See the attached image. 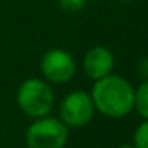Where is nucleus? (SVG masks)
Listing matches in <instances>:
<instances>
[{"label": "nucleus", "mask_w": 148, "mask_h": 148, "mask_svg": "<svg viewBox=\"0 0 148 148\" xmlns=\"http://www.w3.org/2000/svg\"><path fill=\"white\" fill-rule=\"evenodd\" d=\"M16 103L24 115L30 118L46 116L54 107V92L46 81L27 78L16 91Z\"/></svg>", "instance_id": "obj_2"}, {"label": "nucleus", "mask_w": 148, "mask_h": 148, "mask_svg": "<svg viewBox=\"0 0 148 148\" xmlns=\"http://www.w3.org/2000/svg\"><path fill=\"white\" fill-rule=\"evenodd\" d=\"M134 145L135 148H148V119L137 126L134 132Z\"/></svg>", "instance_id": "obj_8"}, {"label": "nucleus", "mask_w": 148, "mask_h": 148, "mask_svg": "<svg viewBox=\"0 0 148 148\" xmlns=\"http://www.w3.org/2000/svg\"><path fill=\"white\" fill-rule=\"evenodd\" d=\"M59 5L64 11L77 13V11L83 10V7L86 5V0H59Z\"/></svg>", "instance_id": "obj_9"}, {"label": "nucleus", "mask_w": 148, "mask_h": 148, "mask_svg": "<svg viewBox=\"0 0 148 148\" xmlns=\"http://www.w3.org/2000/svg\"><path fill=\"white\" fill-rule=\"evenodd\" d=\"M40 70L45 80H48L49 83L64 84L73 78L77 72V64H75L73 56L69 51L61 48H53L42 56Z\"/></svg>", "instance_id": "obj_5"}, {"label": "nucleus", "mask_w": 148, "mask_h": 148, "mask_svg": "<svg viewBox=\"0 0 148 148\" xmlns=\"http://www.w3.org/2000/svg\"><path fill=\"white\" fill-rule=\"evenodd\" d=\"M91 99L97 112L108 118H124L134 110V88L126 78L107 75L94 81Z\"/></svg>", "instance_id": "obj_1"}, {"label": "nucleus", "mask_w": 148, "mask_h": 148, "mask_svg": "<svg viewBox=\"0 0 148 148\" xmlns=\"http://www.w3.org/2000/svg\"><path fill=\"white\" fill-rule=\"evenodd\" d=\"M137 75L142 80H148V58H142L137 62Z\"/></svg>", "instance_id": "obj_10"}, {"label": "nucleus", "mask_w": 148, "mask_h": 148, "mask_svg": "<svg viewBox=\"0 0 148 148\" xmlns=\"http://www.w3.org/2000/svg\"><path fill=\"white\" fill-rule=\"evenodd\" d=\"M121 2H131V0H121Z\"/></svg>", "instance_id": "obj_12"}, {"label": "nucleus", "mask_w": 148, "mask_h": 148, "mask_svg": "<svg viewBox=\"0 0 148 148\" xmlns=\"http://www.w3.org/2000/svg\"><path fill=\"white\" fill-rule=\"evenodd\" d=\"M96 107L91 94L84 91H72L59 105V119L67 127H83L92 119Z\"/></svg>", "instance_id": "obj_4"}, {"label": "nucleus", "mask_w": 148, "mask_h": 148, "mask_svg": "<svg viewBox=\"0 0 148 148\" xmlns=\"http://www.w3.org/2000/svg\"><path fill=\"white\" fill-rule=\"evenodd\" d=\"M69 140V127L58 118H37L26 131L29 148H64Z\"/></svg>", "instance_id": "obj_3"}, {"label": "nucleus", "mask_w": 148, "mask_h": 148, "mask_svg": "<svg viewBox=\"0 0 148 148\" xmlns=\"http://www.w3.org/2000/svg\"><path fill=\"white\" fill-rule=\"evenodd\" d=\"M134 108L143 119H148V80H143L134 89Z\"/></svg>", "instance_id": "obj_7"}, {"label": "nucleus", "mask_w": 148, "mask_h": 148, "mask_svg": "<svg viewBox=\"0 0 148 148\" xmlns=\"http://www.w3.org/2000/svg\"><path fill=\"white\" fill-rule=\"evenodd\" d=\"M118 148H135V145H119Z\"/></svg>", "instance_id": "obj_11"}, {"label": "nucleus", "mask_w": 148, "mask_h": 148, "mask_svg": "<svg viewBox=\"0 0 148 148\" xmlns=\"http://www.w3.org/2000/svg\"><path fill=\"white\" fill-rule=\"evenodd\" d=\"M113 67H115V56L105 46H92L83 58L84 73L94 81L110 75Z\"/></svg>", "instance_id": "obj_6"}]
</instances>
